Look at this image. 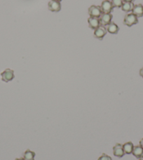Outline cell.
<instances>
[{
  "instance_id": "cell-15",
  "label": "cell",
  "mask_w": 143,
  "mask_h": 160,
  "mask_svg": "<svg viewBox=\"0 0 143 160\" xmlns=\"http://www.w3.org/2000/svg\"><path fill=\"white\" fill-rule=\"evenodd\" d=\"M134 7L133 3L131 2H124L121 6V9L122 11H125V12H130L132 11L133 8Z\"/></svg>"
},
{
  "instance_id": "cell-7",
  "label": "cell",
  "mask_w": 143,
  "mask_h": 160,
  "mask_svg": "<svg viewBox=\"0 0 143 160\" xmlns=\"http://www.w3.org/2000/svg\"><path fill=\"white\" fill-rule=\"evenodd\" d=\"M113 153L114 155L116 158H121L125 155L124 148H123V145L120 143H116L113 148Z\"/></svg>"
},
{
  "instance_id": "cell-17",
  "label": "cell",
  "mask_w": 143,
  "mask_h": 160,
  "mask_svg": "<svg viewBox=\"0 0 143 160\" xmlns=\"http://www.w3.org/2000/svg\"><path fill=\"white\" fill-rule=\"evenodd\" d=\"M98 160H112V159L111 158V157L106 155V154L102 153V155L100 157Z\"/></svg>"
},
{
  "instance_id": "cell-16",
  "label": "cell",
  "mask_w": 143,
  "mask_h": 160,
  "mask_svg": "<svg viewBox=\"0 0 143 160\" xmlns=\"http://www.w3.org/2000/svg\"><path fill=\"white\" fill-rule=\"evenodd\" d=\"M123 3H124L123 0H111V4L114 8H121Z\"/></svg>"
},
{
  "instance_id": "cell-21",
  "label": "cell",
  "mask_w": 143,
  "mask_h": 160,
  "mask_svg": "<svg viewBox=\"0 0 143 160\" xmlns=\"http://www.w3.org/2000/svg\"><path fill=\"white\" fill-rule=\"evenodd\" d=\"M15 160H25L24 158H16Z\"/></svg>"
},
{
  "instance_id": "cell-10",
  "label": "cell",
  "mask_w": 143,
  "mask_h": 160,
  "mask_svg": "<svg viewBox=\"0 0 143 160\" xmlns=\"http://www.w3.org/2000/svg\"><path fill=\"white\" fill-rule=\"evenodd\" d=\"M132 13L136 16L137 17H142L143 16V5L142 4H136L134 5L132 9Z\"/></svg>"
},
{
  "instance_id": "cell-19",
  "label": "cell",
  "mask_w": 143,
  "mask_h": 160,
  "mask_svg": "<svg viewBox=\"0 0 143 160\" xmlns=\"http://www.w3.org/2000/svg\"><path fill=\"white\" fill-rule=\"evenodd\" d=\"M123 1H124V2H131V3H133L134 1H135V0H123Z\"/></svg>"
},
{
  "instance_id": "cell-2",
  "label": "cell",
  "mask_w": 143,
  "mask_h": 160,
  "mask_svg": "<svg viewBox=\"0 0 143 160\" xmlns=\"http://www.w3.org/2000/svg\"><path fill=\"white\" fill-rule=\"evenodd\" d=\"M88 13H89L90 17L99 18L102 14V12L101 7H99V6L92 5L89 8H88Z\"/></svg>"
},
{
  "instance_id": "cell-11",
  "label": "cell",
  "mask_w": 143,
  "mask_h": 160,
  "mask_svg": "<svg viewBox=\"0 0 143 160\" xmlns=\"http://www.w3.org/2000/svg\"><path fill=\"white\" fill-rule=\"evenodd\" d=\"M132 154L136 157V158H138V159L142 158L143 157V148H142L141 145H136V146H134Z\"/></svg>"
},
{
  "instance_id": "cell-18",
  "label": "cell",
  "mask_w": 143,
  "mask_h": 160,
  "mask_svg": "<svg viewBox=\"0 0 143 160\" xmlns=\"http://www.w3.org/2000/svg\"><path fill=\"white\" fill-rule=\"evenodd\" d=\"M140 75H141L142 78H143V68H141V70H140Z\"/></svg>"
},
{
  "instance_id": "cell-23",
  "label": "cell",
  "mask_w": 143,
  "mask_h": 160,
  "mask_svg": "<svg viewBox=\"0 0 143 160\" xmlns=\"http://www.w3.org/2000/svg\"><path fill=\"white\" fill-rule=\"evenodd\" d=\"M56 1H58V2H61L62 1V0H56Z\"/></svg>"
},
{
  "instance_id": "cell-1",
  "label": "cell",
  "mask_w": 143,
  "mask_h": 160,
  "mask_svg": "<svg viewBox=\"0 0 143 160\" xmlns=\"http://www.w3.org/2000/svg\"><path fill=\"white\" fill-rule=\"evenodd\" d=\"M138 22V17L134 15L133 13L126 14L124 17V24L128 27H131L133 25H136Z\"/></svg>"
},
{
  "instance_id": "cell-6",
  "label": "cell",
  "mask_w": 143,
  "mask_h": 160,
  "mask_svg": "<svg viewBox=\"0 0 143 160\" xmlns=\"http://www.w3.org/2000/svg\"><path fill=\"white\" fill-rule=\"evenodd\" d=\"M48 9L52 12H58L61 9V2L56 0H51L48 4Z\"/></svg>"
},
{
  "instance_id": "cell-12",
  "label": "cell",
  "mask_w": 143,
  "mask_h": 160,
  "mask_svg": "<svg viewBox=\"0 0 143 160\" xmlns=\"http://www.w3.org/2000/svg\"><path fill=\"white\" fill-rule=\"evenodd\" d=\"M119 30V28L116 23L113 22H111L110 24L107 25V31L110 34H117Z\"/></svg>"
},
{
  "instance_id": "cell-13",
  "label": "cell",
  "mask_w": 143,
  "mask_h": 160,
  "mask_svg": "<svg viewBox=\"0 0 143 160\" xmlns=\"http://www.w3.org/2000/svg\"><path fill=\"white\" fill-rule=\"evenodd\" d=\"M133 148H134V145L132 142H126L123 145V148H124V152L125 154H128V155L132 154Z\"/></svg>"
},
{
  "instance_id": "cell-3",
  "label": "cell",
  "mask_w": 143,
  "mask_h": 160,
  "mask_svg": "<svg viewBox=\"0 0 143 160\" xmlns=\"http://www.w3.org/2000/svg\"><path fill=\"white\" fill-rule=\"evenodd\" d=\"M14 72L11 69H6L4 72L1 73L2 80L4 82H8L12 81L14 79Z\"/></svg>"
},
{
  "instance_id": "cell-22",
  "label": "cell",
  "mask_w": 143,
  "mask_h": 160,
  "mask_svg": "<svg viewBox=\"0 0 143 160\" xmlns=\"http://www.w3.org/2000/svg\"><path fill=\"white\" fill-rule=\"evenodd\" d=\"M139 160H143V157H142V158H140Z\"/></svg>"
},
{
  "instance_id": "cell-5",
  "label": "cell",
  "mask_w": 143,
  "mask_h": 160,
  "mask_svg": "<svg viewBox=\"0 0 143 160\" xmlns=\"http://www.w3.org/2000/svg\"><path fill=\"white\" fill-rule=\"evenodd\" d=\"M111 19H112V15L111 13H102L99 18L100 25H101L102 26L108 25L111 22Z\"/></svg>"
},
{
  "instance_id": "cell-8",
  "label": "cell",
  "mask_w": 143,
  "mask_h": 160,
  "mask_svg": "<svg viewBox=\"0 0 143 160\" xmlns=\"http://www.w3.org/2000/svg\"><path fill=\"white\" fill-rule=\"evenodd\" d=\"M107 29L103 26H100L94 31V37L96 39H102V38L106 35L107 34Z\"/></svg>"
},
{
  "instance_id": "cell-9",
  "label": "cell",
  "mask_w": 143,
  "mask_h": 160,
  "mask_svg": "<svg viewBox=\"0 0 143 160\" xmlns=\"http://www.w3.org/2000/svg\"><path fill=\"white\" fill-rule=\"evenodd\" d=\"M88 22L89 28L91 29L96 30L100 27V21L98 18H93V17H90L88 19Z\"/></svg>"
},
{
  "instance_id": "cell-4",
  "label": "cell",
  "mask_w": 143,
  "mask_h": 160,
  "mask_svg": "<svg viewBox=\"0 0 143 160\" xmlns=\"http://www.w3.org/2000/svg\"><path fill=\"white\" fill-rule=\"evenodd\" d=\"M101 10L102 13H111L113 11V5L111 4V2L110 0H105L102 2L101 6Z\"/></svg>"
},
{
  "instance_id": "cell-14",
  "label": "cell",
  "mask_w": 143,
  "mask_h": 160,
  "mask_svg": "<svg viewBox=\"0 0 143 160\" xmlns=\"http://www.w3.org/2000/svg\"><path fill=\"white\" fill-rule=\"evenodd\" d=\"M35 152L30 150H27L24 152L23 158L25 160H35Z\"/></svg>"
},
{
  "instance_id": "cell-20",
  "label": "cell",
  "mask_w": 143,
  "mask_h": 160,
  "mask_svg": "<svg viewBox=\"0 0 143 160\" xmlns=\"http://www.w3.org/2000/svg\"><path fill=\"white\" fill-rule=\"evenodd\" d=\"M140 145H141L142 148H143V138H142L141 141H140Z\"/></svg>"
}]
</instances>
